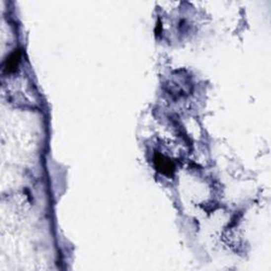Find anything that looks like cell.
<instances>
[{
    "mask_svg": "<svg viewBox=\"0 0 271 271\" xmlns=\"http://www.w3.org/2000/svg\"><path fill=\"white\" fill-rule=\"evenodd\" d=\"M154 164L156 166V170L163 175L172 176L175 172L174 163L161 154H156L155 157H154Z\"/></svg>",
    "mask_w": 271,
    "mask_h": 271,
    "instance_id": "6da1fadb",
    "label": "cell"
},
{
    "mask_svg": "<svg viewBox=\"0 0 271 271\" xmlns=\"http://www.w3.org/2000/svg\"><path fill=\"white\" fill-rule=\"evenodd\" d=\"M21 60V52L20 50H15L13 53L10 54V56L6 58L4 65H3V69L6 73H12L15 72L18 65Z\"/></svg>",
    "mask_w": 271,
    "mask_h": 271,
    "instance_id": "7a4b0ae2",
    "label": "cell"
}]
</instances>
